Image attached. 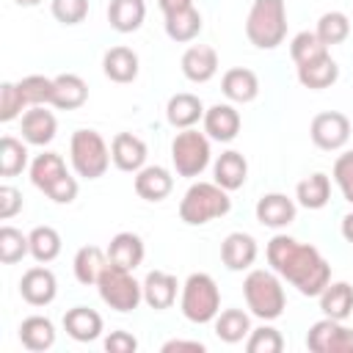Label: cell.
Here are the masks:
<instances>
[{
  "instance_id": "obj_1",
  "label": "cell",
  "mask_w": 353,
  "mask_h": 353,
  "mask_svg": "<svg viewBox=\"0 0 353 353\" xmlns=\"http://www.w3.org/2000/svg\"><path fill=\"white\" fill-rule=\"evenodd\" d=\"M281 276L301 290V295H320L331 281V265L323 259V254L309 245L298 243L290 259L281 268Z\"/></svg>"
},
{
  "instance_id": "obj_2",
  "label": "cell",
  "mask_w": 353,
  "mask_h": 353,
  "mask_svg": "<svg viewBox=\"0 0 353 353\" xmlns=\"http://www.w3.org/2000/svg\"><path fill=\"white\" fill-rule=\"evenodd\" d=\"M245 36L259 50H273L287 36V6L284 0H254L248 19H245Z\"/></svg>"
},
{
  "instance_id": "obj_3",
  "label": "cell",
  "mask_w": 353,
  "mask_h": 353,
  "mask_svg": "<svg viewBox=\"0 0 353 353\" xmlns=\"http://www.w3.org/2000/svg\"><path fill=\"white\" fill-rule=\"evenodd\" d=\"M229 190H223L218 182H196L188 188V193L179 201V218L190 226H201L212 218H221L229 212L232 199L226 196Z\"/></svg>"
},
{
  "instance_id": "obj_4",
  "label": "cell",
  "mask_w": 353,
  "mask_h": 353,
  "mask_svg": "<svg viewBox=\"0 0 353 353\" xmlns=\"http://www.w3.org/2000/svg\"><path fill=\"white\" fill-rule=\"evenodd\" d=\"M243 292H245L248 309L262 320H276L284 312V290L276 273L270 270H262V268L251 270L243 281Z\"/></svg>"
},
{
  "instance_id": "obj_5",
  "label": "cell",
  "mask_w": 353,
  "mask_h": 353,
  "mask_svg": "<svg viewBox=\"0 0 353 353\" xmlns=\"http://www.w3.org/2000/svg\"><path fill=\"white\" fill-rule=\"evenodd\" d=\"M221 292L212 276L207 273H190L182 287V314L190 323H210L218 314Z\"/></svg>"
},
{
  "instance_id": "obj_6",
  "label": "cell",
  "mask_w": 353,
  "mask_h": 353,
  "mask_svg": "<svg viewBox=\"0 0 353 353\" xmlns=\"http://www.w3.org/2000/svg\"><path fill=\"white\" fill-rule=\"evenodd\" d=\"M69 152H72L74 171L80 176H85V179L102 176L105 168H108V163H110L108 143H105V138L97 130H77V132H72Z\"/></svg>"
},
{
  "instance_id": "obj_7",
  "label": "cell",
  "mask_w": 353,
  "mask_h": 353,
  "mask_svg": "<svg viewBox=\"0 0 353 353\" xmlns=\"http://www.w3.org/2000/svg\"><path fill=\"white\" fill-rule=\"evenodd\" d=\"M97 287H99L102 301H105L110 309H116V312H132V309L141 303V298H143V284H138V281L132 279V270L116 268V265H110V262H108V268L102 270Z\"/></svg>"
},
{
  "instance_id": "obj_8",
  "label": "cell",
  "mask_w": 353,
  "mask_h": 353,
  "mask_svg": "<svg viewBox=\"0 0 353 353\" xmlns=\"http://www.w3.org/2000/svg\"><path fill=\"white\" fill-rule=\"evenodd\" d=\"M171 160L179 176H199L210 163V141L199 130H182L171 141Z\"/></svg>"
},
{
  "instance_id": "obj_9",
  "label": "cell",
  "mask_w": 353,
  "mask_h": 353,
  "mask_svg": "<svg viewBox=\"0 0 353 353\" xmlns=\"http://www.w3.org/2000/svg\"><path fill=\"white\" fill-rule=\"evenodd\" d=\"M309 135L314 141V146L325 149V152H334V149H342L350 138V119L339 110H323L312 119L309 124Z\"/></svg>"
},
{
  "instance_id": "obj_10",
  "label": "cell",
  "mask_w": 353,
  "mask_h": 353,
  "mask_svg": "<svg viewBox=\"0 0 353 353\" xmlns=\"http://www.w3.org/2000/svg\"><path fill=\"white\" fill-rule=\"evenodd\" d=\"M55 290H58L55 273L50 268H41V265L28 268L22 273V279H19V295L30 306H47L55 298Z\"/></svg>"
},
{
  "instance_id": "obj_11",
  "label": "cell",
  "mask_w": 353,
  "mask_h": 353,
  "mask_svg": "<svg viewBox=\"0 0 353 353\" xmlns=\"http://www.w3.org/2000/svg\"><path fill=\"white\" fill-rule=\"evenodd\" d=\"M110 160L121 171H141L146 163V143L132 132H116L110 141Z\"/></svg>"
},
{
  "instance_id": "obj_12",
  "label": "cell",
  "mask_w": 353,
  "mask_h": 353,
  "mask_svg": "<svg viewBox=\"0 0 353 353\" xmlns=\"http://www.w3.org/2000/svg\"><path fill=\"white\" fill-rule=\"evenodd\" d=\"M256 259V240L245 232H232L221 243V262L229 270H245Z\"/></svg>"
},
{
  "instance_id": "obj_13",
  "label": "cell",
  "mask_w": 353,
  "mask_h": 353,
  "mask_svg": "<svg viewBox=\"0 0 353 353\" xmlns=\"http://www.w3.org/2000/svg\"><path fill=\"white\" fill-rule=\"evenodd\" d=\"M182 72L193 83H207L218 72V52L210 44H193L182 52Z\"/></svg>"
},
{
  "instance_id": "obj_14",
  "label": "cell",
  "mask_w": 353,
  "mask_h": 353,
  "mask_svg": "<svg viewBox=\"0 0 353 353\" xmlns=\"http://www.w3.org/2000/svg\"><path fill=\"white\" fill-rule=\"evenodd\" d=\"M108 262L124 270H135L143 262V240L135 232H119L108 243Z\"/></svg>"
},
{
  "instance_id": "obj_15",
  "label": "cell",
  "mask_w": 353,
  "mask_h": 353,
  "mask_svg": "<svg viewBox=\"0 0 353 353\" xmlns=\"http://www.w3.org/2000/svg\"><path fill=\"white\" fill-rule=\"evenodd\" d=\"M55 130H58V121L44 105H33L30 110H25V116H22V138L28 143H33V146L50 143L55 138Z\"/></svg>"
},
{
  "instance_id": "obj_16",
  "label": "cell",
  "mask_w": 353,
  "mask_h": 353,
  "mask_svg": "<svg viewBox=\"0 0 353 353\" xmlns=\"http://www.w3.org/2000/svg\"><path fill=\"white\" fill-rule=\"evenodd\" d=\"M256 221L270 229H281L295 221V201L284 193H268L256 201Z\"/></svg>"
},
{
  "instance_id": "obj_17",
  "label": "cell",
  "mask_w": 353,
  "mask_h": 353,
  "mask_svg": "<svg viewBox=\"0 0 353 353\" xmlns=\"http://www.w3.org/2000/svg\"><path fill=\"white\" fill-rule=\"evenodd\" d=\"M221 88L232 102H251L259 94V77L248 66H232L223 72Z\"/></svg>"
},
{
  "instance_id": "obj_18",
  "label": "cell",
  "mask_w": 353,
  "mask_h": 353,
  "mask_svg": "<svg viewBox=\"0 0 353 353\" xmlns=\"http://www.w3.org/2000/svg\"><path fill=\"white\" fill-rule=\"evenodd\" d=\"M85 99H88V85H85V80L80 74L66 72V74L52 77V102L50 105H55L61 110H74Z\"/></svg>"
},
{
  "instance_id": "obj_19",
  "label": "cell",
  "mask_w": 353,
  "mask_h": 353,
  "mask_svg": "<svg viewBox=\"0 0 353 353\" xmlns=\"http://www.w3.org/2000/svg\"><path fill=\"white\" fill-rule=\"evenodd\" d=\"M174 188L171 174L163 165H146L135 174V193L146 201H163Z\"/></svg>"
},
{
  "instance_id": "obj_20",
  "label": "cell",
  "mask_w": 353,
  "mask_h": 353,
  "mask_svg": "<svg viewBox=\"0 0 353 353\" xmlns=\"http://www.w3.org/2000/svg\"><path fill=\"white\" fill-rule=\"evenodd\" d=\"M336 77H339V66L331 58V52H325V55L298 66V80H301L303 88L320 91V88H328L331 83H336Z\"/></svg>"
},
{
  "instance_id": "obj_21",
  "label": "cell",
  "mask_w": 353,
  "mask_h": 353,
  "mask_svg": "<svg viewBox=\"0 0 353 353\" xmlns=\"http://www.w3.org/2000/svg\"><path fill=\"white\" fill-rule=\"evenodd\" d=\"M204 132L215 141H232L240 132V113L232 105H212L204 110Z\"/></svg>"
},
{
  "instance_id": "obj_22",
  "label": "cell",
  "mask_w": 353,
  "mask_h": 353,
  "mask_svg": "<svg viewBox=\"0 0 353 353\" xmlns=\"http://www.w3.org/2000/svg\"><path fill=\"white\" fill-rule=\"evenodd\" d=\"M63 328L77 342H91L102 334V317L88 306H74L63 314Z\"/></svg>"
},
{
  "instance_id": "obj_23",
  "label": "cell",
  "mask_w": 353,
  "mask_h": 353,
  "mask_svg": "<svg viewBox=\"0 0 353 353\" xmlns=\"http://www.w3.org/2000/svg\"><path fill=\"white\" fill-rule=\"evenodd\" d=\"M146 3L143 0H110L108 3V22L119 33H132L143 25Z\"/></svg>"
},
{
  "instance_id": "obj_24",
  "label": "cell",
  "mask_w": 353,
  "mask_h": 353,
  "mask_svg": "<svg viewBox=\"0 0 353 353\" xmlns=\"http://www.w3.org/2000/svg\"><path fill=\"white\" fill-rule=\"evenodd\" d=\"M102 69L113 83H132L138 77V55L130 47H110L102 58Z\"/></svg>"
},
{
  "instance_id": "obj_25",
  "label": "cell",
  "mask_w": 353,
  "mask_h": 353,
  "mask_svg": "<svg viewBox=\"0 0 353 353\" xmlns=\"http://www.w3.org/2000/svg\"><path fill=\"white\" fill-rule=\"evenodd\" d=\"M176 276L165 273V270H152L143 279V301L152 309H168L176 298Z\"/></svg>"
},
{
  "instance_id": "obj_26",
  "label": "cell",
  "mask_w": 353,
  "mask_h": 353,
  "mask_svg": "<svg viewBox=\"0 0 353 353\" xmlns=\"http://www.w3.org/2000/svg\"><path fill=\"white\" fill-rule=\"evenodd\" d=\"M165 116H168V121H171L174 127L188 130V127H193V124L204 116V105H201V99H199L196 94L179 91V94H174V97L168 99Z\"/></svg>"
},
{
  "instance_id": "obj_27",
  "label": "cell",
  "mask_w": 353,
  "mask_h": 353,
  "mask_svg": "<svg viewBox=\"0 0 353 353\" xmlns=\"http://www.w3.org/2000/svg\"><path fill=\"white\" fill-rule=\"evenodd\" d=\"M245 176H248V163H245V157H243L240 152L229 149V152H223V154L215 160V182H218L223 190H237V188H243Z\"/></svg>"
},
{
  "instance_id": "obj_28",
  "label": "cell",
  "mask_w": 353,
  "mask_h": 353,
  "mask_svg": "<svg viewBox=\"0 0 353 353\" xmlns=\"http://www.w3.org/2000/svg\"><path fill=\"white\" fill-rule=\"evenodd\" d=\"M19 342H22L28 350H33V353L47 350V347H52V342H55V328H52V323H50L47 317L30 314V317H25L22 325H19Z\"/></svg>"
},
{
  "instance_id": "obj_29",
  "label": "cell",
  "mask_w": 353,
  "mask_h": 353,
  "mask_svg": "<svg viewBox=\"0 0 353 353\" xmlns=\"http://www.w3.org/2000/svg\"><path fill=\"white\" fill-rule=\"evenodd\" d=\"M320 309L331 320H345L353 312V287L347 281H334L320 292Z\"/></svg>"
},
{
  "instance_id": "obj_30",
  "label": "cell",
  "mask_w": 353,
  "mask_h": 353,
  "mask_svg": "<svg viewBox=\"0 0 353 353\" xmlns=\"http://www.w3.org/2000/svg\"><path fill=\"white\" fill-rule=\"evenodd\" d=\"M105 268H108V251H102L99 245H83L74 254V276L80 284H97Z\"/></svg>"
},
{
  "instance_id": "obj_31",
  "label": "cell",
  "mask_w": 353,
  "mask_h": 353,
  "mask_svg": "<svg viewBox=\"0 0 353 353\" xmlns=\"http://www.w3.org/2000/svg\"><path fill=\"white\" fill-rule=\"evenodd\" d=\"M165 33L171 41H193L201 33V14L196 11V6L176 11V14H165Z\"/></svg>"
},
{
  "instance_id": "obj_32",
  "label": "cell",
  "mask_w": 353,
  "mask_h": 353,
  "mask_svg": "<svg viewBox=\"0 0 353 353\" xmlns=\"http://www.w3.org/2000/svg\"><path fill=\"white\" fill-rule=\"evenodd\" d=\"M295 196H298V201L306 210H320L331 199V182H328L325 174H312V176H306V179L298 182Z\"/></svg>"
},
{
  "instance_id": "obj_33",
  "label": "cell",
  "mask_w": 353,
  "mask_h": 353,
  "mask_svg": "<svg viewBox=\"0 0 353 353\" xmlns=\"http://www.w3.org/2000/svg\"><path fill=\"white\" fill-rule=\"evenodd\" d=\"M66 174V165H63V157L55 154V152H44L39 154L33 163H30V182L39 188V190H47L58 176Z\"/></svg>"
},
{
  "instance_id": "obj_34",
  "label": "cell",
  "mask_w": 353,
  "mask_h": 353,
  "mask_svg": "<svg viewBox=\"0 0 353 353\" xmlns=\"http://www.w3.org/2000/svg\"><path fill=\"white\" fill-rule=\"evenodd\" d=\"M28 237H30V254L36 262H52L61 254V234L52 226H36Z\"/></svg>"
},
{
  "instance_id": "obj_35",
  "label": "cell",
  "mask_w": 353,
  "mask_h": 353,
  "mask_svg": "<svg viewBox=\"0 0 353 353\" xmlns=\"http://www.w3.org/2000/svg\"><path fill=\"white\" fill-rule=\"evenodd\" d=\"M248 331H251V320H248V314L243 309H226L215 320V334L223 342H240Z\"/></svg>"
},
{
  "instance_id": "obj_36",
  "label": "cell",
  "mask_w": 353,
  "mask_h": 353,
  "mask_svg": "<svg viewBox=\"0 0 353 353\" xmlns=\"http://www.w3.org/2000/svg\"><path fill=\"white\" fill-rule=\"evenodd\" d=\"M28 163V149L22 141H17L14 135H3L0 138V174L3 176H17Z\"/></svg>"
},
{
  "instance_id": "obj_37",
  "label": "cell",
  "mask_w": 353,
  "mask_h": 353,
  "mask_svg": "<svg viewBox=\"0 0 353 353\" xmlns=\"http://www.w3.org/2000/svg\"><path fill=\"white\" fill-rule=\"evenodd\" d=\"M314 33L320 36V41H323L325 47L342 44V41L347 39V33H350V22H347V17H345L342 11H325V14L317 19V30H314Z\"/></svg>"
},
{
  "instance_id": "obj_38",
  "label": "cell",
  "mask_w": 353,
  "mask_h": 353,
  "mask_svg": "<svg viewBox=\"0 0 353 353\" xmlns=\"http://www.w3.org/2000/svg\"><path fill=\"white\" fill-rule=\"evenodd\" d=\"M325 52H328V47L320 41V36H317L314 30H301V33L290 41V55H292L295 66L309 63V61H314V58H320V55H325Z\"/></svg>"
},
{
  "instance_id": "obj_39",
  "label": "cell",
  "mask_w": 353,
  "mask_h": 353,
  "mask_svg": "<svg viewBox=\"0 0 353 353\" xmlns=\"http://www.w3.org/2000/svg\"><path fill=\"white\" fill-rule=\"evenodd\" d=\"M30 251V237H25L14 226H0V262L14 265Z\"/></svg>"
},
{
  "instance_id": "obj_40",
  "label": "cell",
  "mask_w": 353,
  "mask_h": 353,
  "mask_svg": "<svg viewBox=\"0 0 353 353\" xmlns=\"http://www.w3.org/2000/svg\"><path fill=\"white\" fill-rule=\"evenodd\" d=\"M19 91L25 97V102L33 108V105H47L52 102V77H44V74H28L22 77L19 83Z\"/></svg>"
},
{
  "instance_id": "obj_41",
  "label": "cell",
  "mask_w": 353,
  "mask_h": 353,
  "mask_svg": "<svg viewBox=\"0 0 353 353\" xmlns=\"http://www.w3.org/2000/svg\"><path fill=\"white\" fill-rule=\"evenodd\" d=\"M281 347H284L281 334H279L276 328H268V325L251 331L248 345H245L248 353H281Z\"/></svg>"
},
{
  "instance_id": "obj_42",
  "label": "cell",
  "mask_w": 353,
  "mask_h": 353,
  "mask_svg": "<svg viewBox=\"0 0 353 353\" xmlns=\"http://www.w3.org/2000/svg\"><path fill=\"white\" fill-rule=\"evenodd\" d=\"M25 105L28 102H25V97H22V91H19L17 83H3L0 85V121L17 119Z\"/></svg>"
},
{
  "instance_id": "obj_43",
  "label": "cell",
  "mask_w": 353,
  "mask_h": 353,
  "mask_svg": "<svg viewBox=\"0 0 353 353\" xmlns=\"http://www.w3.org/2000/svg\"><path fill=\"white\" fill-rule=\"evenodd\" d=\"M50 8L61 25H77L88 14V0H52Z\"/></svg>"
},
{
  "instance_id": "obj_44",
  "label": "cell",
  "mask_w": 353,
  "mask_h": 353,
  "mask_svg": "<svg viewBox=\"0 0 353 353\" xmlns=\"http://www.w3.org/2000/svg\"><path fill=\"white\" fill-rule=\"evenodd\" d=\"M336 325H339V320H331V317L317 320L309 328V334H306V347L312 353H325L328 350V342H331V334L336 331Z\"/></svg>"
},
{
  "instance_id": "obj_45",
  "label": "cell",
  "mask_w": 353,
  "mask_h": 353,
  "mask_svg": "<svg viewBox=\"0 0 353 353\" xmlns=\"http://www.w3.org/2000/svg\"><path fill=\"white\" fill-rule=\"evenodd\" d=\"M295 245H298V240H292V237H287V234H276V237L268 243V262H270V268H273L276 273H281V268H284V262L290 259V254L295 251Z\"/></svg>"
},
{
  "instance_id": "obj_46",
  "label": "cell",
  "mask_w": 353,
  "mask_h": 353,
  "mask_svg": "<svg viewBox=\"0 0 353 353\" xmlns=\"http://www.w3.org/2000/svg\"><path fill=\"white\" fill-rule=\"evenodd\" d=\"M334 179L342 190V196L353 204V152H345L334 163Z\"/></svg>"
},
{
  "instance_id": "obj_47",
  "label": "cell",
  "mask_w": 353,
  "mask_h": 353,
  "mask_svg": "<svg viewBox=\"0 0 353 353\" xmlns=\"http://www.w3.org/2000/svg\"><path fill=\"white\" fill-rule=\"evenodd\" d=\"M44 193H47L52 201H58V204H69V201L77 199V179H74L72 174H63V176H58Z\"/></svg>"
},
{
  "instance_id": "obj_48",
  "label": "cell",
  "mask_w": 353,
  "mask_h": 353,
  "mask_svg": "<svg viewBox=\"0 0 353 353\" xmlns=\"http://www.w3.org/2000/svg\"><path fill=\"white\" fill-rule=\"evenodd\" d=\"M22 210V193L11 185H0V218L8 221Z\"/></svg>"
},
{
  "instance_id": "obj_49",
  "label": "cell",
  "mask_w": 353,
  "mask_h": 353,
  "mask_svg": "<svg viewBox=\"0 0 353 353\" xmlns=\"http://www.w3.org/2000/svg\"><path fill=\"white\" fill-rule=\"evenodd\" d=\"M138 339L127 331H110V336L105 339V350L108 353H135Z\"/></svg>"
},
{
  "instance_id": "obj_50",
  "label": "cell",
  "mask_w": 353,
  "mask_h": 353,
  "mask_svg": "<svg viewBox=\"0 0 353 353\" xmlns=\"http://www.w3.org/2000/svg\"><path fill=\"white\" fill-rule=\"evenodd\" d=\"M325 353H353V328L336 325V331L331 334L328 350Z\"/></svg>"
},
{
  "instance_id": "obj_51",
  "label": "cell",
  "mask_w": 353,
  "mask_h": 353,
  "mask_svg": "<svg viewBox=\"0 0 353 353\" xmlns=\"http://www.w3.org/2000/svg\"><path fill=\"white\" fill-rule=\"evenodd\" d=\"M163 353H204L201 342H185V339H168L163 345Z\"/></svg>"
},
{
  "instance_id": "obj_52",
  "label": "cell",
  "mask_w": 353,
  "mask_h": 353,
  "mask_svg": "<svg viewBox=\"0 0 353 353\" xmlns=\"http://www.w3.org/2000/svg\"><path fill=\"white\" fill-rule=\"evenodd\" d=\"M157 3H160L163 14H176V11H185L193 6V0H157Z\"/></svg>"
},
{
  "instance_id": "obj_53",
  "label": "cell",
  "mask_w": 353,
  "mask_h": 353,
  "mask_svg": "<svg viewBox=\"0 0 353 353\" xmlns=\"http://www.w3.org/2000/svg\"><path fill=\"white\" fill-rule=\"evenodd\" d=\"M342 237H345L347 243H353V212H347V215L342 218Z\"/></svg>"
},
{
  "instance_id": "obj_54",
  "label": "cell",
  "mask_w": 353,
  "mask_h": 353,
  "mask_svg": "<svg viewBox=\"0 0 353 353\" xmlns=\"http://www.w3.org/2000/svg\"><path fill=\"white\" fill-rule=\"evenodd\" d=\"M17 6H25V8H30V6H39L41 0H14Z\"/></svg>"
}]
</instances>
